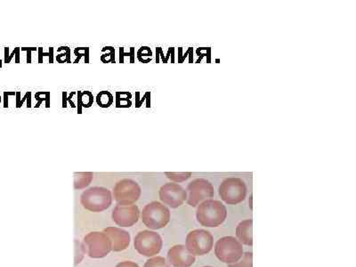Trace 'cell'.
<instances>
[{
  "label": "cell",
  "instance_id": "cell-3",
  "mask_svg": "<svg viewBox=\"0 0 356 267\" xmlns=\"http://www.w3.org/2000/svg\"><path fill=\"white\" fill-rule=\"evenodd\" d=\"M142 220L150 229H161L170 221V210L159 201H152L142 209Z\"/></svg>",
  "mask_w": 356,
  "mask_h": 267
},
{
  "label": "cell",
  "instance_id": "cell-17",
  "mask_svg": "<svg viewBox=\"0 0 356 267\" xmlns=\"http://www.w3.org/2000/svg\"><path fill=\"white\" fill-rule=\"evenodd\" d=\"M97 104L101 108H109L114 104V96L110 91H101L97 94Z\"/></svg>",
  "mask_w": 356,
  "mask_h": 267
},
{
  "label": "cell",
  "instance_id": "cell-9",
  "mask_svg": "<svg viewBox=\"0 0 356 267\" xmlns=\"http://www.w3.org/2000/svg\"><path fill=\"white\" fill-rule=\"evenodd\" d=\"M186 250L193 256L208 254L213 248V236L206 230H194L186 237Z\"/></svg>",
  "mask_w": 356,
  "mask_h": 267
},
{
  "label": "cell",
  "instance_id": "cell-22",
  "mask_svg": "<svg viewBox=\"0 0 356 267\" xmlns=\"http://www.w3.org/2000/svg\"><path fill=\"white\" fill-rule=\"evenodd\" d=\"M143 267H171L168 261L162 257H154L147 260Z\"/></svg>",
  "mask_w": 356,
  "mask_h": 267
},
{
  "label": "cell",
  "instance_id": "cell-18",
  "mask_svg": "<svg viewBox=\"0 0 356 267\" xmlns=\"http://www.w3.org/2000/svg\"><path fill=\"white\" fill-rule=\"evenodd\" d=\"M116 108H130L132 106V94L130 92H116Z\"/></svg>",
  "mask_w": 356,
  "mask_h": 267
},
{
  "label": "cell",
  "instance_id": "cell-28",
  "mask_svg": "<svg viewBox=\"0 0 356 267\" xmlns=\"http://www.w3.org/2000/svg\"><path fill=\"white\" fill-rule=\"evenodd\" d=\"M61 51H64V53H63V54H57V55H56V57H55L56 61H57L59 63H63L62 58H63V56L65 55V56H66V58L64 59L63 63H71V49H70V47H69V46H60L58 49H57V52L60 53Z\"/></svg>",
  "mask_w": 356,
  "mask_h": 267
},
{
  "label": "cell",
  "instance_id": "cell-36",
  "mask_svg": "<svg viewBox=\"0 0 356 267\" xmlns=\"http://www.w3.org/2000/svg\"><path fill=\"white\" fill-rule=\"evenodd\" d=\"M116 267H140L137 264L131 262V261H124L118 264Z\"/></svg>",
  "mask_w": 356,
  "mask_h": 267
},
{
  "label": "cell",
  "instance_id": "cell-21",
  "mask_svg": "<svg viewBox=\"0 0 356 267\" xmlns=\"http://www.w3.org/2000/svg\"><path fill=\"white\" fill-rule=\"evenodd\" d=\"M136 54H137V59H138L139 62H141V63H148L151 61L152 52L149 46L140 47V49L137 51Z\"/></svg>",
  "mask_w": 356,
  "mask_h": 267
},
{
  "label": "cell",
  "instance_id": "cell-38",
  "mask_svg": "<svg viewBox=\"0 0 356 267\" xmlns=\"http://www.w3.org/2000/svg\"><path fill=\"white\" fill-rule=\"evenodd\" d=\"M0 51H1V48H0ZM0 68H2V61H1V58H0Z\"/></svg>",
  "mask_w": 356,
  "mask_h": 267
},
{
  "label": "cell",
  "instance_id": "cell-26",
  "mask_svg": "<svg viewBox=\"0 0 356 267\" xmlns=\"http://www.w3.org/2000/svg\"><path fill=\"white\" fill-rule=\"evenodd\" d=\"M125 48L124 46H120L119 48V63H124V58L126 57V56H129V62L130 63H134V46H131L130 47L129 53H126L125 52Z\"/></svg>",
  "mask_w": 356,
  "mask_h": 267
},
{
  "label": "cell",
  "instance_id": "cell-35",
  "mask_svg": "<svg viewBox=\"0 0 356 267\" xmlns=\"http://www.w3.org/2000/svg\"><path fill=\"white\" fill-rule=\"evenodd\" d=\"M77 110H78V114H82V110H83V101H82V91H78L77 92Z\"/></svg>",
  "mask_w": 356,
  "mask_h": 267
},
{
  "label": "cell",
  "instance_id": "cell-12",
  "mask_svg": "<svg viewBox=\"0 0 356 267\" xmlns=\"http://www.w3.org/2000/svg\"><path fill=\"white\" fill-rule=\"evenodd\" d=\"M140 211L136 205L118 204L113 211L115 224L121 227H131L139 220Z\"/></svg>",
  "mask_w": 356,
  "mask_h": 267
},
{
  "label": "cell",
  "instance_id": "cell-8",
  "mask_svg": "<svg viewBox=\"0 0 356 267\" xmlns=\"http://www.w3.org/2000/svg\"><path fill=\"white\" fill-rule=\"evenodd\" d=\"M142 190L137 182L130 178H124L115 184L113 196L119 204L133 205L140 199Z\"/></svg>",
  "mask_w": 356,
  "mask_h": 267
},
{
  "label": "cell",
  "instance_id": "cell-40",
  "mask_svg": "<svg viewBox=\"0 0 356 267\" xmlns=\"http://www.w3.org/2000/svg\"></svg>",
  "mask_w": 356,
  "mask_h": 267
},
{
  "label": "cell",
  "instance_id": "cell-11",
  "mask_svg": "<svg viewBox=\"0 0 356 267\" xmlns=\"http://www.w3.org/2000/svg\"><path fill=\"white\" fill-rule=\"evenodd\" d=\"M159 195L163 203L172 209H176L184 204L187 198V192L179 184L168 183L160 187Z\"/></svg>",
  "mask_w": 356,
  "mask_h": 267
},
{
  "label": "cell",
  "instance_id": "cell-33",
  "mask_svg": "<svg viewBox=\"0 0 356 267\" xmlns=\"http://www.w3.org/2000/svg\"><path fill=\"white\" fill-rule=\"evenodd\" d=\"M4 63H10L12 59H13V56H15L17 52H20L21 51V47L20 46H16L14 49H13V52L10 54L9 53V47L8 46H5L4 47Z\"/></svg>",
  "mask_w": 356,
  "mask_h": 267
},
{
  "label": "cell",
  "instance_id": "cell-37",
  "mask_svg": "<svg viewBox=\"0 0 356 267\" xmlns=\"http://www.w3.org/2000/svg\"><path fill=\"white\" fill-rule=\"evenodd\" d=\"M15 96V92H4V108H8V99L9 96Z\"/></svg>",
  "mask_w": 356,
  "mask_h": 267
},
{
  "label": "cell",
  "instance_id": "cell-30",
  "mask_svg": "<svg viewBox=\"0 0 356 267\" xmlns=\"http://www.w3.org/2000/svg\"><path fill=\"white\" fill-rule=\"evenodd\" d=\"M144 101H146L147 108H150L151 107V93H145L144 96H142V99H140V93L135 92V108H140Z\"/></svg>",
  "mask_w": 356,
  "mask_h": 267
},
{
  "label": "cell",
  "instance_id": "cell-27",
  "mask_svg": "<svg viewBox=\"0 0 356 267\" xmlns=\"http://www.w3.org/2000/svg\"><path fill=\"white\" fill-rule=\"evenodd\" d=\"M35 98L38 103H37V105H35L34 108H38L43 102L46 103V108H50V92L45 93V96H42V91L37 92L35 94Z\"/></svg>",
  "mask_w": 356,
  "mask_h": 267
},
{
  "label": "cell",
  "instance_id": "cell-4",
  "mask_svg": "<svg viewBox=\"0 0 356 267\" xmlns=\"http://www.w3.org/2000/svg\"><path fill=\"white\" fill-rule=\"evenodd\" d=\"M215 253L218 259L224 263L235 264L243 256V247L240 242L232 236L218 240L215 246Z\"/></svg>",
  "mask_w": 356,
  "mask_h": 267
},
{
  "label": "cell",
  "instance_id": "cell-31",
  "mask_svg": "<svg viewBox=\"0 0 356 267\" xmlns=\"http://www.w3.org/2000/svg\"><path fill=\"white\" fill-rule=\"evenodd\" d=\"M82 100H83V108H90L92 106L93 104H94V101H95V98H94V96H93L92 92L88 91V90H85L82 92Z\"/></svg>",
  "mask_w": 356,
  "mask_h": 267
},
{
  "label": "cell",
  "instance_id": "cell-20",
  "mask_svg": "<svg viewBox=\"0 0 356 267\" xmlns=\"http://www.w3.org/2000/svg\"><path fill=\"white\" fill-rule=\"evenodd\" d=\"M107 51H108V53L103 54L101 56L102 63H116V61H115V48H114V46H105V47L102 48V53H105Z\"/></svg>",
  "mask_w": 356,
  "mask_h": 267
},
{
  "label": "cell",
  "instance_id": "cell-23",
  "mask_svg": "<svg viewBox=\"0 0 356 267\" xmlns=\"http://www.w3.org/2000/svg\"><path fill=\"white\" fill-rule=\"evenodd\" d=\"M252 260L253 255L251 252H246L239 259V262L228 265V267H252Z\"/></svg>",
  "mask_w": 356,
  "mask_h": 267
},
{
  "label": "cell",
  "instance_id": "cell-6",
  "mask_svg": "<svg viewBox=\"0 0 356 267\" xmlns=\"http://www.w3.org/2000/svg\"><path fill=\"white\" fill-rule=\"evenodd\" d=\"M84 248L91 259H103L112 251V243L104 232H92L85 236Z\"/></svg>",
  "mask_w": 356,
  "mask_h": 267
},
{
  "label": "cell",
  "instance_id": "cell-32",
  "mask_svg": "<svg viewBox=\"0 0 356 267\" xmlns=\"http://www.w3.org/2000/svg\"><path fill=\"white\" fill-rule=\"evenodd\" d=\"M75 95L76 92H71L68 96L67 92H63V94H62V107L63 108H67V102H69V104L71 105L72 108H77V105H75V103H73L71 100Z\"/></svg>",
  "mask_w": 356,
  "mask_h": 267
},
{
  "label": "cell",
  "instance_id": "cell-10",
  "mask_svg": "<svg viewBox=\"0 0 356 267\" xmlns=\"http://www.w3.org/2000/svg\"><path fill=\"white\" fill-rule=\"evenodd\" d=\"M188 200L187 203L192 207L211 199L214 197L215 191L212 184L204 178H197L191 182L187 186Z\"/></svg>",
  "mask_w": 356,
  "mask_h": 267
},
{
  "label": "cell",
  "instance_id": "cell-29",
  "mask_svg": "<svg viewBox=\"0 0 356 267\" xmlns=\"http://www.w3.org/2000/svg\"><path fill=\"white\" fill-rule=\"evenodd\" d=\"M38 63H43V57L44 56H47L49 58V63H54V60H55V55H54V47L53 46H50L49 47V51L46 52V53H44L43 52L42 46H39L38 47Z\"/></svg>",
  "mask_w": 356,
  "mask_h": 267
},
{
  "label": "cell",
  "instance_id": "cell-7",
  "mask_svg": "<svg viewBox=\"0 0 356 267\" xmlns=\"http://www.w3.org/2000/svg\"><path fill=\"white\" fill-rule=\"evenodd\" d=\"M162 244V239L156 232L142 231L134 237V249L144 257H153L159 253Z\"/></svg>",
  "mask_w": 356,
  "mask_h": 267
},
{
  "label": "cell",
  "instance_id": "cell-5",
  "mask_svg": "<svg viewBox=\"0 0 356 267\" xmlns=\"http://www.w3.org/2000/svg\"><path fill=\"white\" fill-rule=\"evenodd\" d=\"M218 192L221 199L227 204H239L247 196V186L240 178L230 177L223 181Z\"/></svg>",
  "mask_w": 356,
  "mask_h": 267
},
{
  "label": "cell",
  "instance_id": "cell-15",
  "mask_svg": "<svg viewBox=\"0 0 356 267\" xmlns=\"http://www.w3.org/2000/svg\"><path fill=\"white\" fill-rule=\"evenodd\" d=\"M252 227L253 221L252 219L243 220L240 222L236 228V235L240 242L247 246H252L253 237H252Z\"/></svg>",
  "mask_w": 356,
  "mask_h": 267
},
{
  "label": "cell",
  "instance_id": "cell-24",
  "mask_svg": "<svg viewBox=\"0 0 356 267\" xmlns=\"http://www.w3.org/2000/svg\"><path fill=\"white\" fill-rule=\"evenodd\" d=\"M166 176L168 177V179L171 180L173 182H177V183H181V182H184L185 180L188 179L191 177V175L192 173H185V172H183V173H174V172H166L165 173Z\"/></svg>",
  "mask_w": 356,
  "mask_h": 267
},
{
  "label": "cell",
  "instance_id": "cell-25",
  "mask_svg": "<svg viewBox=\"0 0 356 267\" xmlns=\"http://www.w3.org/2000/svg\"><path fill=\"white\" fill-rule=\"evenodd\" d=\"M31 96H32L31 92H27L25 95H24V96L21 98V92H20V91L15 92V97H16V108H21V106L23 105V104H24L25 102L27 103V108H31Z\"/></svg>",
  "mask_w": 356,
  "mask_h": 267
},
{
  "label": "cell",
  "instance_id": "cell-14",
  "mask_svg": "<svg viewBox=\"0 0 356 267\" xmlns=\"http://www.w3.org/2000/svg\"><path fill=\"white\" fill-rule=\"evenodd\" d=\"M104 233L109 237L112 243V251L114 252L125 251L129 246L130 235L125 230L110 226L105 228Z\"/></svg>",
  "mask_w": 356,
  "mask_h": 267
},
{
  "label": "cell",
  "instance_id": "cell-39",
  "mask_svg": "<svg viewBox=\"0 0 356 267\" xmlns=\"http://www.w3.org/2000/svg\"><path fill=\"white\" fill-rule=\"evenodd\" d=\"M1 101H2V97L0 96V104H1Z\"/></svg>",
  "mask_w": 356,
  "mask_h": 267
},
{
  "label": "cell",
  "instance_id": "cell-34",
  "mask_svg": "<svg viewBox=\"0 0 356 267\" xmlns=\"http://www.w3.org/2000/svg\"><path fill=\"white\" fill-rule=\"evenodd\" d=\"M37 50H38V48L35 47V46H23V47H21V51H25L26 54H27V59H26L27 63H31V52Z\"/></svg>",
  "mask_w": 356,
  "mask_h": 267
},
{
  "label": "cell",
  "instance_id": "cell-19",
  "mask_svg": "<svg viewBox=\"0 0 356 267\" xmlns=\"http://www.w3.org/2000/svg\"><path fill=\"white\" fill-rule=\"evenodd\" d=\"M74 54H75V61L74 63H80V59L84 57L85 63H90V47L89 46H79L74 49Z\"/></svg>",
  "mask_w": 356,
  "mask_h": 267
},
{
  "label": "cell",
  "instance_id": "cell-13",
  "mask_svg": "<svg viewBox=\"0 0 356 267\" xmlns=\"http://www.w3.org/2000/svg\"><path fill=\"white\" fill-rule=\"evenodd\" d=\"M168 262L174 267H190L195 262V256L191 254L184 245L172 247L168 252Z\"/></svg>",
  "mask_w": 356,
  "mask_h": 267
},
{
  "label": "cell",
  "instance_id": "cell-1",
  "mask_svg": "<svg viewBox=\"0 0 356 267\" xmlns=\"http://www.w3.org/2000/svg\"><path fill=\"white\" fill-rule=\"evenodd\" d=\"M196 217L201 226L218 227L227 218V208L219 200H207L198 207Z\"/></svg>",
  "mask_w": 356,
  "mask_h": 267
},
{
  "label": "cell",
  "instance_id": "cell-2",
  "mask_svg": "<svg viewBox=\"0 0 356 267\" xmlns=\"http://www.w3.org/2000/svg\"><path fill=\"white\" fill-rule=\"evenodd\" d=\"M80 200L87 210L98 213L109 209L113 203V195L107 188L94 186L84 191Z\"/></svg>",
  "mask_w": 356,
  "mask_h": 267
},
{
  "label": "cell",
  "instance_id": "cell-16",
  "mask_svg": "<svg viewBox=\"0 0 356 267\" xmlns=\"http://www.w3.org/2000/svg\"><path fill=\"white\" fill-rule=\"evenodd\" d=\"M94 173L93 172H77L74 173V189L81 190L88 187L92 183Z\"/></svg>",
  "mask_w": 356,
  "mask_h": 267
}]
</instances>
